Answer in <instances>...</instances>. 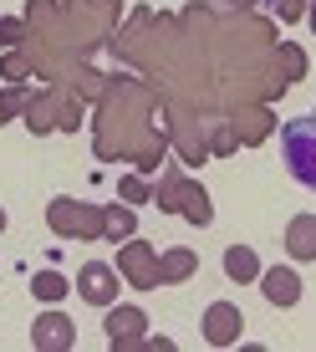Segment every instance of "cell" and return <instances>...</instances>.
<instances>
[{
    "label": "cell",
    "instance_id": "cell-9",
    "mask_svg": "<svg viewBox=\"0 0 316 352\" xmlns=\"http://www.w3.org/2000/svg\"><path fill=\"white\" fill-rule=\"evenodd\" d=\"M194 271H199V256H194L189 245H168L163 256H158V286H174V281H189Z\"/></svg>",
    "mask_w": 316,
    "mask_h": 352
},
{
    "label": "cell",
    "instance_id": "cell-11",
    "mask_svg": "<svg viewBox=\"0 0 316 352\" xmlns=\"http://www.w3.org/2000/svg\"><path fill=\"white\" fill-rule=\"evenodd\" d=\"M189 194H194V179H184L179 168H168L163 174V184H158V210H168V214H184V204H189Z\"/></svg>",
    "mask_w": 316,
    "mask_h": 352
},
{
    "label": "cell",
    "instance_id": "cell-21",
    "mask_svg": "<svg viewBox=\"0 0 316 352\" xmlns=\"http://www.w3.org/2000/svg\"><path fill=\"white\" fill-rule=\"evenodd\" d=\"M271 6H275L281 21H301V16H306V0H271Z\"/></svg>",
    "mask_w": 316,
    "mask_h": 352
},
{
    "label": "cell",
    "instance_id": "cell-20",
    "mask_svg": "<svg viewBox=\"0 0 316 352\" xmlns=\"http://www.w3.org/2000/svg\"><path fill=\"white\" fill-rule=\"evenodd\" d=\"M16 41H26V21H16V16H5L0 21V52H10Z\"/></svg>",
    "mask_w": 316,
    "mask_h": 352
},
{
    "label": "cell",
    "instance_id": "cell-19",
    "mask_svg": "<svg viewBox=\"0 0 316 352\" xmlns=\"http://www.w3.org/2000/svg\"><path fill=\"white\" fill-rule=\"evenodd\" d=\"M281 56H286V87H291V82H301V77H306V52H301V46L281 41Z\"/></svg>",
    "mask_w": 316,
    "mask_h": 352
},
{
    "label": "cell",
    "instance_id": "cell-25",
    "mask_svg": "<svg viewBox=\"0 0 316 352\" xmlns=\"http://www.w3.org/2000/svg\"><path fill=\"white\" fill-rule=\"evenodd\" d=\"M235 6H250V0H235Z\"/></svg>",
    "mask_w": 316,
    "mask_h": 352
},
{
    "label": "cell",
    "instance_id": "cell-4",
    "mask_svg": "<svg viewBox=\"0 0 316 352\" xmlns=\"http://www.w3.org/2000/svg\"><path fill=\"white\" fill-rule=\"evenodd\" d=\"M240 327H245V311L235 301H210V311H204V342L210 347H235Z\"/></svg>",
    "mask_w": 316,
    "mask_h": 352
},
{
    "label": "cell",
    "instance_id": "cell-6",
    "mask_svg": "<svg viewBox=\"0 0 316 352\" xmlns=\"http://www.w3.org/2000/svg\"><path fill=\"white\" fill-rule=\"evenodd\" d=\"M31 347H36V352H71V347H77V327H71V317H62V311H46V317H36V327H31Z\"/></svg>",
    "mask_w": 316,
    "mask_h": 352
},
{
    "label": "cell",
    "instance_id": "cell-16",
    "mask_svg": "<svg viewBox=\"0 0 316 352\" xmlns=\"http://www.w3.org/2000/svg\"><path fill=\"white\" fill-rule=\"evenodd\" d=\"M184 220H189V225H199V230L214 220V210H210V194H204V184H194L189 204H184Z\"/></svg>",
    "mask_w": 316,
    "mask_h": 352
},
{
    "label": "cell",
    "instance_id": "cell-15",
    "mask_svg": "<svg viewBox=\"0 0 316 352\" xmlns=\"http://www.w3.org/2000/svg\"><path fill=\"white\" fill-rule=\"evenodd\" d=\"M21 107H31V92H26V82H10V87L0 92V123H10Z\"/></svg>",
    "mask_w": 316,
    "mask_h": 352
},
{
    "label": "cell",
    "instance_id": "cell-8",
    "mask_svg": "<svg viewBox=\"0 0 316 352\" xmlns=\"http://www.w3.org/2000/svg\"><path fill=\"white\" fill-rule=\"evenodd\" d=\"M260 291L271 307H296L301 301V276L291 271V265H271V271H260Z\"/></svg>",
    "mask_w": 316,
    "mask_h": 352
},
{
    "label": "cell",
    "instance_id": "cell-13",
    "mask_svg": "<svg viewBox=\"0 0 316 352\" xmlns=\"http://www.w3.org/2000/svg\"><path fill=\"white\" fill-rule=\"evenodd\" d=\"M133 230H138L133 204H102V235H107V240H128Z\"/></svg>",
    "mask_w": 316,
    "mask_h": 352
},
{
    "label": "cell",
    "instance_id": "cell-22",
    "mask_svg": "<svg viewBox=\"0 0 316 352\" xmlns=\"http://www.w3.org/2000/svg\"><path fill=\"white\" fill-rule=\"evenodd\" d=\"M229 148H235V133L220 128V133H214V153H229Z\"/></svg>",
    "mask_w": 316,
    "mask_h": 352
},
{
    "label": "cell",
    "instance_id": "cell-24",
    "mask_svg": "<svg viewBox=\"0 0 316 352\" xmlns=\"http://www.w3.org/2000/svg\"><path fill=\"white\" fill-rule=\"evenodd\" d=\"M0 230H5V210H0Z\"/></svg>",
    "mask_w": 316,
    "mask_h": 352
},
{
    "label": "cell",
    "instance_id": "cell-2",
    "mask_svg": "<svg viewBox=\"0 0 316 352\" xmlns=\"http://www.w3.org/2000/svg\"><path fill=\"white\" fill-rule=\"evenodd\" d=\"M281 148H286L291 174H296L306 189H316V113L311 118H296V123L281 128Z\"/></svg>",
    "mask_w": 316,
    "mask_h": 352
},
{
    "label": "cell",
    "instance_id": "cell-18",
    "mask_svg": "<svg viewBox=\"0 0 316 352\" xmlns=\"http://www.w3.org/2000/svg\"><path fill=\"white\" fill-rule=\"evenodd\" d=\"M0 77H5V82H21V77H31V56L10 46V52L0 56Z\"/></svg>",
    "mask_w": 316,
    "mask_h": 352
},
{
    "label": "cell",
    "instance_id": "cell-5",
    "mask_svg": "<svg viewBox=\"0 0 316 352\" xmlns=\"http://www.w3.org/2000/svg\"><path fill=\"white\" fill-rule=\"evenodd\" d=\"M77 296L92 301V307H113L117 301V271L107 261H87L77 271Z\"/></svg>",
    "mask_w": 316,
    "mask_h": 352
},
{
    "label": "cell",
    "instance_id": "cell-10",
    "mask_svg": "<svg viewBox=\"0 0 316 352\" xmlns=\"http://www.w3.org/2000/svg\"><path fill=\"white\" fill-rule=\"evenodd\" d=\"M286 250L291 261H316V214H296L286 225Z\"/></svg>",
    "mask_w": 316,
    "mask_h": 352
},
{
    "label": "cell",
    "instance_id": "cell-3",
    "mask_svg": "<svg viewBox=\"0 0 316 352\" xmlns=\"http://www.w3.org/2000/svg\"><path fill=\"white\" fill-rule=\"evenodd\" d=\"M102 327H107V347H113V352H133V347H143V337H148V332H143L148 317H143L138 307H117V301L107 307Z\"/></svg>",
    "mask_w": 316,
    "mask_h": 352
},
{
    "label": "cell",
    "instance_id": "cell-1",
    "mask_svg": "<svg viewBox=\"0 0 316 352\" xmlns=\"http://www.w3.org/2000/svg\"><path fill=\"white\" fill-rule=\"evenodd\" d=\"M46 225L62 240H102V204H77V199H52Z\"/></svg>",
    "mask_w": 316,
    "mask_h": 352
},
{
    "label": "cell",
    "instance_id": "cell-12",
    "mask_svg": "<svg viewBox=\"0 0 316 352\" xmlns=\"http://www.w3.org/2000/svg\"><path fill=\"white\" fill-rule=\"evenodd\" d=\"M225 276H229V281H240V286L260 281V261H255V250L250 245H229L225 250Z\"/></svg>",
    "mask_w": 316,
    "mask_h": 352
},
{
    "label": "cell",
    "instance_id": "cell-14",
    "mask_svg": "<svg viewBox=\"0 0 316 352\" xmlns=\"http://www.w3.org/2000/svg\"><path fill=\"white\" fill-rule=\"evenodd\" d=\"M31 291H36V301H46V307H56V301H62L67 291H71V281H67L62 271H36V276H31Z\"/></svg>",
    "mask_w": 316,
    "mask_h": 352
},
{
    "label": "cell",
    "instance_id": "cell-7",
    "mask_svg": "<svg viewBox=\"0 0 316 352\" xmlns=\"http://www.w3.org/2000/svg\"><path fill=\"white\" fill-rule=\"evenodd\" d=\"M117 271H123L138 291H153L158 286V256H153V245H123Z\"/></svg>",
    "mask_w": 316,
    "mask_h": 352
},
{
    "label": "cell",
    "instance_id": "cell-17",
    "mask_svg": "<svg viewBox=\"0 0 316 352\" xmlns=\"http://www.w3.org/2000/svg\"><path fill=\"white\" fill-rule=\"evenodd\" d=\"M117 194H123L128 204H148L153 199V189H148V179H143V174H123V179H117Z\"/></svg>",
    "mask_w": 316,
    "mask_h": 352
},
{
    "label": "cell",
    "instance_id": "cell-23",
    "mask_svg": "<svg viewBox=\"0 0 316 352\" xmlns=\"http://www.w3.org/2000/svg\"><path fill=\"white\" fill-rule=\"evenodd\" d=\"M306 21H311V31H316V0H306Z\"/></svg>",
    "mask_w": 316,
    "mask_h": 352
}]
</instances>
